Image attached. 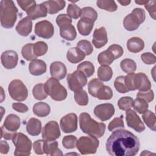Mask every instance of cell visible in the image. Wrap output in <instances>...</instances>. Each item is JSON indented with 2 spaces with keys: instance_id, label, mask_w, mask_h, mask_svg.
<instances>
[{
  "instance_id": "d590c367",
  "label": "cell",
  "mask_w": 156,
  "mask_h": 156,
  "mask_svg": "<svg viewBox=\"0 0 156 156\" xmlns=\"http://www.w3.org/2000/svg\"><path fill=\"white\" fill-rule=\"evenodd\" d=\"M32 94L34 98L37 100L45 99L48 94L45 90L44 84L40 83L35 85L32 90Z\"/></svg>"
},
{
  "instance_id": "d6986e66",
  "label": "cell",
  "mask_w": 156,
  "mask_h": 156,
  "mask_svg": "<svg viewBox=\"0 0 156 156\" xmlns=\"http://www.w3.org/2000/svg\"><path fill=\"white\" fill-rule=\"evenodd\" d=\"M15 29L20 35L23 37L28 36L32 29V20L28 16L23 18L18 23Z\"/></svg>"
},
{
  "instance_id": "ffe728a7",
  "label": "cell",
  "mask_w": 156,
  "mask_h": 156,
  "mask_svg": "<svg viewBox=\"0 0 156 156\" xmlns=\"http://www.w3.org/2000/svg\"><path fill=\"white\" fill-rule=\"evenodd\" d=\"M26 12L27 16L32 20H35L39 18L46 17L48 13L47 9L43 3L33 5Z\"/></svg>"
},
{
  "instance_id": "c3c4849f",
  "label": "cell",
  "mask_w": 156,
  "mask_h": 156,
  "mask_svg": "<svg viewBox=\"0 0 156 156\" xmlns=\"http://www.w3.org/2000/svg\"><path fill=\"white\" fill-rule=\"evenodd\" d=\"M124 79L125 76H120L117 77L114 82V86L116 90L120 93H126L129 92L125 85Z\"/></svg>"
},
{
  "instance_id": "f6af8a7d",
  "label": "cell",
  "mask_w": 156,
  "mask_h": 156,
  "mask_svg": "<svg viewBox=\"0 0 156 156\" xmlns=\"http://www.w3.org/2000/svg\"><path fill=\"white\" fill-rule=\"evenodd\" d=\"M77 48L82 51L85 55H90L93 51V47L91 43L86 40H82L79 41L77 43Z\"/></svg>"
},
{
  "instance_id": "680465c9",
  "label": "cell",
  "mask_w": 156,
  "mask_h": 156,
  "mask_svg": "<svg viewBox=\"0 0 156 156\" xmlns=\"http://www.w3.org/2000/svg\"><path fill=\"white\" fill-rule=\"evenodd\" d=\"M44 140H38L35 141L33 144V149L34 152L37 155H42L43 152V145Z\"/></svg>"
},
{
  "instance_id": "83f0119b",
  "label": "cell",
  "mask_w": 156,
  "mask_h": 156,
  "mask_svg": "<svg viewBox=\"0 0 156 156\" xmlns=\"http://www.w3.org/2000/svg\"><path fill=\"white\" fill-rule=\"evenodd\" d=\"M144 47V42L139 37L130 38L127 42V48L130 52L138 53L141 51Z\"/></svg>"
},
{
  "instance_id": "8992f818",
  "label": "cell",
  "mask_w": 156,
  "mask_h": 156,
  "mask_svg": "<svg viewBox=\"0 0 156 156\" xmlns=\"http://www.w3.org/2000/svg\"><path fill=\"white\" fill-rule=\"evenodd\" d=\"M12 141L15 146V155L27 156L30 154L32 141L26 135L21 132L16 133Z\"/></svg>"
},
{
  "instance_id": "94428289",
  "label": "cell",
  "mask_w": 156,
  "mask_h": 156,
  "mask_svg": "<svg viewBox=\"0 0 156 156\" xmlns=\"http://www.w3.org/2000/svg\"><path fill=\"white\" fill-rule=\"evenodd\" d=\"M12 108L20 113H26L28 111V107L21 102H15L12 104Z\"/></svg>"
},
{
  "instance_id": "30bf717a",
  "label": "cell",
  "mask_w": 156,
  "mask_h": 156,
  "mask_svg": "<svg viewBox=\"0 0 156 156\" xmlns=\"http://www.w3.org/2000/svg\"><path fill=\"white\" fill-rule=\"evenodd\" d=\"M60 135L58 124L55 121H49L43 128L42 138L46 141H54L58 138Z\"/></svg>"
},
{
  "instance_id": "5bb4252c",
  "label": "cell",
  "mask_w": 156,
  "mask_h": 156,
  "mask_svg": "<svg viewBox=\"0 0 156 156\" xmlns=\"http://www.w3.org/2000/svg\"><path fill=\"white\" fill-rule=\"evenodd\" d=\"M115 113L113 105L110 103H105L98 105L94 108V114L102 121H105L110 119Z\"/></svg>"
},
{
  "instance_id": "6da1fadb",
  "label": "cell",
  "mask_w": 156,
  "mask_h": 156,
  "mask_svg": "<svg viewBox=\"0 0 156 156\" xmlns=\"http://www.w3.org/2000/svg\"><path fill=\"white\" fill-rule=\"evenodd\" d=\"M140 146L138 137L122 129L113 132L105 144L107 152L113 156H134L138 153Z\"/></svg>"
},
{
  "instance_id": "4316f807",
  "label": "cell",
  "mask_w": 156,
  "mask_h": 156,
  "mask_svg": "<svg viewBox=\"0 0 156 156\" xmlns=\"http://www.w3.org/2000/svg\"><path fill=\"white\" fill-rule=\"evenodd\" d=\"M26 130L32 136L38 135L41 130V122L37 118H30L26 124Z\"/></svg>"
},
{
  "instance_id": "5b68a950",
  "label": "cell",
  "mask_w": 156,
  "mask_h": 156,
  "mask_svg": "<svg viewBox=\"0 0 156 156\" xmlns=\"http://www.w3.org/2000/svg\"><path fill=\"white\" fill-rule=\"evenodd\" d=\"M145 18V11L140 8H135L124 18V27L128 31L135 30L144 21Z\"/></svg>"
},
{
  "instance_id": "7a4b0ae2",
  "label": "cell",
  "mask_w": 156,
  "mask_h": 156,
  "mask_svg": "<svg viewBox=\"0 0 156 156\" xmlns=\"http://www.w3.org/2000/svg\"><path fill=\"white\" fill-rule=\"evenodd\" d=\"M79 121L80 128L83 133L96 138H101L104 135L105 131V124L103 122H98L92 119L88 113L86 112L80 113Z\"/></svg>"
},
{
  "instance_id": "4dcf8cb0",
  "label": "cell",
  "mask_w": 156,
  "mask_h": 156,
  "mask_svg": "<svg viewBox=\"0 0 156 156\" xmlns=\"http://www.w3.org/2000/svg\"><path fill=\"white\" fill-rule=\"evenodd\" d=\"M116 59L113 54L108 49L101 52L98 57V61L101 66H108Z\"/></svg>"
},
{
  "instance_id": "ba28073f",
  "label": "cell",
  "mask_w": 156,
  "mask_h": 156,
  "mask_svg": "<svg viewBox=\"0 0 156 156\" xmlns=\"http://www.w3.org/2000/svg\"><path fill=\"white\" fill-rule=\"evenodd\" d=\"M9 95L15 101H24L28 96V90L23 82L18 79L13 80L9 85Z\"/></svg>"
},
{
  "instance_id": "3957f363",
  "label": "cell",
  "mask_w": 156,
  "mask_h": 156,
  "mask_svg": "<svg viewBox=\"0 0 156 156\" xmlns=\"http://www.w3.org/2000/svg\"><path fill=\"white\" fill-rule=\"evenodd\" d=\"M1 24L5 29H10L14 26L17 19L18 9L13 1L2 0L0 2Z\"/></svg>"
},
{
  "instance_id": "836d02e7",
  "label": "cell",
  "mask_w": 156,
  "mask_h": 156,
  "mask_svg": "<svg viewBox=\"0 0 156 156\" xmlns=\"http://www.w3.org/2000/svg\"><path fill=\"white\" fill-rule=\"evenodd\" d=\"M77 70L83 73L87 77H89L93 74L94 72V66L91 62L85 61L77 66Z\"/></svg>"
},
{
  "instance_id": "74e56055",
  "label": "cell",
  "mask_w": 156,
  "mask_h": 156,
  "mask_svg": "<svg viewBox=\"0 0 156 156\" xmlns=\"http://www.w3.org/2000/svg\"><path fill=\"white\" fill-rule=\"evenodd\" d=\"M74 100L76 102L81 106H85L88 103V96L87 93L81 89L74 92Z\"/></svg>"
},
{
  "instance_id": "816d5d0a",
  "label": "cell",
  "mask_w": 156,
  "mask_h": 156,
  "mask_svg": "<svg viewBox=\"0 0 156 156\" xmlns=\"http://www.w3.org/2000/svg\"><path fill=\"white\" fill-rule=\"evenodd\" d=\"M137 98L144 100L147 102H151L154 98V93L152 90H149L146 91H139L136 94Z\"/></svg>"
},
{
  "instance_id": "e575fe53",
  "label": "cell",
  "mask_w": 156,
  "mask_h": 156,
  "mask_svg": "<svg viewBox=\"0 0 156 156\" xmlns=\"http://www.w3.org/2000/svg\"><path fill=\"white\" fill-rule=\"evenodd\" d=\"M121 69L127 74L133 73L136 69V64L135 62L130 58H125L120 62Z\"/></svg>"
},
{
  "instance_id": "9c48e42d",
  "label": "cell",
  "mask_w": 156,
  "mask_h": 156,
  "mask_svg": "<svg viewBox=\"0 0 156 156\" xmlns=\"http://www.w3.org/2000/svg\"><path fill=\"white\" fill-rule=\"evenodd\" d=\"M66 80L69 88L74 92L82 89L87 83V77L83 73L79 70L69 74L67 76Z\"/></svg>"
},
{
  "instance_id": "6125c7cd",
  "label": "cell",
  "mask_w": 156,
  "mask_h": 156,
  "mask_svg": "<svg viewBox=\"0 0 156 156\" xmlns=\"http://www.w3.org/2000/svg\"><path fill=\"white\" fill-rule=\"evenodd\" d=\"M15 133L16 132L9 131L6 130L2 126H1V138H4L7 140H10L13 138Z\"/></svg>"
},
{
  "instance_id": "e0dca14e",
  "label": "cell",
  "mask_w": 156,
  "mask_h": 156,
  "mask_svg": "<svg viewBox=\"0 0 156 156\" xmlns=\"http://www.w3.org/2000/svg\"><path fill=\"white\" fill-rule=\"evenodd\" d=\"M92 42L94 46L98 49L104 47L107 43V34L104 27H101L94 30Z\"/></svg>"
},
{
  "instance_id": "1f68e13d",
  "label": "cell",
  "mask_w": 156,
  "mask_h": 156,
  "mask_svg": "<svg viewBox=\"0 0 156 156\" xmlns=\"http://www.w3.org/2000/svg\"><path fill=\"white\" fill-rule=\"evenodd\" d=\"M97 75L100 80L107 82L112 79L113 71L109 66H101L98 69Z\"/></svg>"
},
{
  "instance_id": "484cf974",
  "label": "cell",
  "mask_w": 156,
  "mask_h": 156,
  "mask_svg": "<svg viewBox=\"0 0 156 156\" xmlns=\"http://www.w3.org/2000/svg\"><path fill=\"white\" fill-rule=\"evenodd\" d=\"M94 23V21L87 18H80L77 24L79 32L83 36L88 35L93 29Z\"/></svg>"
},
{
  "instance_id": "f5cc1de1",
  "label": "cell",
  "mask_w": 156,
  "mask_h": 156,
  "mask_svg": "<svg viewBox=\"0 0 156 156\" xmlns=\"http://www.w3.org/2000/svg\"><path fill=\"white\" fill-rule=\"evenodd\" d=\"M56 23L57 26L59 27H60L63 25H65L67 24H71L72 20L68 15L60 14L57 16L56 18Z\"/></svg>"
},
{
  "instance_id": "603a6c76",
  "label": "cell",
  "mask_w": 156,
  "mask_h": 156,
  "mask_svg": "<svg viewBox=\"0 0 156 156\" xmlns=\"http://www.w3.org/2000/svg\"><path fill=\"white\" fill-rule=\"evenodd\" d=\"M43 4L46 7L48 13L55 14L65 7L66 2L62 0H49L43 2Z\"/></svg>"
},
{
  "instance_id": "d6a6232c",
  "label": "cell",
  "mask_w": 156,
  "mask_h": 156,
  "mask_svg": "<svg viewBox=\"0 0 156 156\" xmlns=\"http://www.w3.org/2000/svg\"><path fill=\"white\" fill-rule=\"evenodd\" d=\"M142 118L146 124V126L151 129L152 131H155L156 129V119H155V114L150 111L147 110L145 113L143 114Z\"/></svg>"
},
{
  "instance_id": "ab89813d",
  "label": "cell",
  "mask_w": 156,
  "mask_h": 156,
  "mask_svg": "<svg viewBox=\"0 0 156 156\" xmlns=\"http://www.w3.org/2000/svg\"><path fill=\"white\" fill-rule=\"evenodd\" d=\"M132 107L139 114H143L147 110L149 105L147 102L144 100L137 98L133 101Z\"/></svg>"
},
{
  "instance_id": "6f0895ef",
  "label": "cell",
  "mask_w": 156,
  "mask_h": 156,
  "mask_svg": "<svg viewBox=\"0 0 156 156\" xmlns=\"http://www.w3.org/2000/svg\"><path fill=\"white\" fill-rule=\"evenodd\" d=\"M134 75H135V73H133L128 74V75L125 76V79H124L125 85L128 91L135 90L133 87V82Z\"/></svg>"
},
{
  "instance_id": "52a82bcc",
  "label": "cell",
  "mask_w": 156,
  "mask_h": 156,
  "mask_svg": "<svg viewBox=\"0 0 156 156\" xmlns=\"http://www.w3.org/2000/svg\"><path fill=\"white\" fill-rule=\"evenodd\" d=\"M99 141L96 137L93 136H83L79 138L76 147L82 155L94 154L98 148Z\"/></svg>"
},
{
  "instance_id": "7c38bea8",
  "label": "cell",
  "mask_w": 156,
  "mask_h": 156,
  "mask_svg": "<svg viewBox=\"0 0 156 156\" xmlns=\"http://www.w3.org/2000/svg\"><path fill=\"white\" fill-rule=\"evenodd\" d=\"M62 130L66 133L75 132L77 129V116L75 113H69L62 117L60 121Z\"/></svg>"
},
{
  "instance_id": "f1b7e54d",
  "label": "cell",
  "mask_w": 156,
  "mask_h": 156,
  "mask_svg": "<svg viewBox=\"0 0 156 156\" xmlns=\"http://www.w3.org/2000/svg\"><path fill=\"white\" fill-rule=\"evenodd\" d=\"M44 154L47 155H62L63 154L60 149L58 148V143L56 141L44 140L43 145Z\"/></svg>"
},
{
  "instance_id": "7402d4cb",
  "label": "cell",
  "mask_w": 156,
  "mask_h": 156,
  "mask_svg": "<svg viewBox=\"0 0 156 156\" xmlns=\"http://www.w3.org/2000/svg\"><path fill=\"white\" fill-rule=\"evenodd\" d=\"M2 126L9 131L16 132L20 127V119L15 114H10L5 119Z\"/></svg>"
},
{
  "instance_id": "11a10c76",
  "label": "cell",
  "mask_w": 156,
  "mask_h": 156,
  "mask_svg": "<svg viewBox=\"0 0 156 156\" xmlns=\"http://www.w3.org/2000/svg\"><path fill=\"white\" fill-rule=\"evenodd\" d=\"M108 49L113 54L116 59L121 57L124 52L122 48L120 45H118L117 44H113L110 45L108 48Z\"/></svg>"
},
{
  "instance_id": "8d00e7d4",
  "label": "cell",
  "mask_w": 156,
  "mask_h": 156,
  "mask_svg": "<svg viewBox=\"0 0 156 156\" xmlns=\"http://www.w3.org/2000/svg\"><path fill=\"white\" fill-rule=\"evenodd\" d=\"M104 85L103 82L96 78L91 79L88 83V89L89 93L96 98L99 90Z\"/></svg>"
},
{
  "instance_id": "44dd1931",
  "label": "cell",
  "mask_w": 156,
  "mask_h": 156,
  "mask_svg": "<svg viewBox=\"0 0 156 156\" xmlns=\"http://www.w3.org/2000/svg\"><path fill=\"white\" fill-rule=\"evenodd\" d=\"M46 68V64L42 60L35 59L29 65V73L33 76H40L45 73Z\"/></svg>"
},
{
  "instance_id": "60d3db41",
  "label": "cell",
  "mask_w": 156,
  "mask_h": 156,
  "mask_svg": "<svg viewBox=\"0 0 156 156\" xmlns=\"http://www.w3.org/2000/svg\"><path fill=\"white\" fill-rule=\"evenodd\" d=\"M81 18H87L95 21L98 18V13L92 7H85L81 9Z\"/></svg>"
},
{
  "instance_id": "cb8c5ba5",
  "label": "cell",
  "mask_w": 156,
  "mask_h": 156,
  "mask_svg": "<svg viewBox=\"0 0 156 156\" xmlns=\"http://www.w3.org/2000/svg\"><path fill=\"white\" fill-rule=\"evenodd\" d=\"M85 53L77 47L71 48L67 52V60L71 63H77L85 57Z\"/></svg>"
},
{
  "instance_id": "f546056e",
  "label": "cell",
  "mask_w": 156,
  "mask_h": 156,
  "mask_svg": "<svg viewBox=\"0 0 156 156\" xmlns=\"http://www.w3.org/2000/svg\"><path fill=\"white\" fill-rule=\"evenodd\" d=\"M33 113L38 117L43 118L47 116L51 112L50 106L43 102H39L33 106Z\"/></svg>"
},
{
  "instance_id": "7dc6e473",
  "label": "cell",
  "mask_w": 156,
  "mask_h": 156,
  "mask_svg": "<svg viewBox=\"0 0 156 156\" xmlns=\"http://www.w3.org/2000/svg\"><path fill=\"white\" fill-rule=\"evenodd\" d=\"M66 12L69 17L76 20L80 16L81 9L75 4H69L67 7Z\"/></svg>"
},
{
  "instance_id": "8fae6325",
  "label": "cell",
  "mask_w": 156,
  "mask_h": 156,
  "mask_svg": "<svg viewBox=\"0 0 156 156\" xmlns=\"http://www.w3.org/2000/svg\"><path fill=\"white\" fill-rule=\"evenodd\" d=\"M35 34L39 37L49 39L54 34V27L52 24L47 20H43L36 23Z\"/></svg>"
},
{
  "instance_id": "ee69618b",
  "label": "cell",
  "mask_w": 156,
  "mask_h": 156,
  "mask_svg": "<svg viewBox=\"0 0 156 156\" xmlns=\"http://www.w3.org/2000/svg\"><path fill=\"white\" fill-rule=\"evenodd\" d=\"M48 49V45L44 41H40L33 44V51L37 57L44 55L47 52Z\"/></svg>"
},
{
  "instance_id": "277c9868",
  "label": "cell",
  "mask_w": 156,
  "mask_h": 156,
  "mask_svg": "<svg viewBox=\"0 0 156 156\" xmlns=\"http://www.w3.org/2000/svg\"><path fill=\"white\" fill-rule=\"evenodd\" d=\"M44 88L47 94L54 101H62L67 97L66 88L55 78L51 77L47 80L44 83Z\"/></svg>"
},
{
  "instance_id": "9a60e30c",
  "label": "cell",
  "mask_w": 156,
  "mask_h": 156,
  "mask_svg": "<svg viewBox=\"0 0 156 156\" xmlns=\"http://www.w3.org/2000/svg\"><path fill=\"white\" fill-rule=\"evenodd\" d=\"M1 60L2 66L5 68L11 69L16 66L18 61V55L15 51H5L1 54Z\"/></svg>"
},
{
  "instance_id": "d4e9b609",
  "label": "cell",
  "mask_w": 156,
  "mask_h": 156,
  "mask_svg": "<svg viewBox=\"0 0 156 156\" xmlns=\"http://www.w3.org/2000/svg\"><path fill=\"white\" fill-rule=\"evenodd\" d=\"M60 35L62 38L67 41H73L76 38L77 32L74 26L67 24L60 27Z\"/></svg>"
},
{
  "instance_id": "7bdbcfd3",
  "label": "cell",
  "mask_w": 156,
  "mask_h": 156,
  "mask_svg": "<svg viewBox=\"0 0 156 156\" xmlns=\"http://www.w3.org/2000/svg\"><path fill=\"white\" fill-rule=\"evenodd\" d=\"M96 4L99 8L111 12H115L118 9L114 1H97Z\"/></svg>"
},
{
  "instance_id": "db71d44e",
  "label": "cell",
  "mask_w": 156,
  "mask_h": 156,
  "mask_svg": "<svg viewBox=\"0 0 156 156\" xmlns=\"http://www.w3.org/2000/svg\"><path fill=\"white\" fill-rule=\"evenodd\" d=\"M142 61L147 65H152L156 62L155 55L151 52H144L141 55Z\"/></svg>"
},
{
  "instance_id": "f35d334b",
  "label": "cell",
  "mask_w": 156,
  "mask_h": 156,
  "mask_svg": "<svg viewBox=\"0 0 156 156\" xmlns=\"http://www.w3.org/2000/svg\"><path fill=\"white\" fill-rule=\"evenodd\" d=\"M21 54L23 58L28 61H32L37 59V57L34 53L32 43H27L25 44L21 49Z\"/></svg>"
},
{
  "instance_id": "4fadbf2b",
  "label": "cell",
  "mask_w": 156,
  "mask_h": 156,
  "mask_svg": "<svg viewBox=\"0 0 156 156\" xmlns=\"http://www.w3.org/2000/svg\"><path fill=\"white\" fill-rule=\"evenodd\" d=\"M126 120L128 127L137 132H142L145 130V126L136 113L132 110H128L126 112Z\"/></svg>"
},
{
  "instance_id": "e7e4bbea",
  "label": "cell",
  "mask_w": 156,
  "mask_h": 156,
  "mask_svg": "<svg viewBox=\"0 0 156 156\" xmlns=\"http://www.w3.org/2000/svg\"><path fill=\"white\" fill-rule=\"evenodd\" d=\"M118 2L123 6L128 5L130 3V1H118Z\"/></svg>"
},
{
  "instance_id": "b9f144b4",
  "label": "cell",
  "mask_w": 156,
  "mask_h": 156,
  "mask_svg": "<svg viewBox=\"0 0 156 156\" xmlns=\"http://www.w3.org/2000/svg\"><path fill=\"white\" fill-rule=\"evenodd\" d=\"M113 96V91L112 89L106 85H103L98 91L96 97L100 100H109Z\"/></svg>"
},
{
  "instance_id": "681fc988",
  "label": "cell",
  "mask_w": 156,
  "mask_h": 156,
  "mask_svg": "<svg viewBox=\"0 0 156 156\" xmlns=\"http://www.w3.org/2000/svg\"><path fill=\"white\" fill-rule=\"evenodd\" d=\"M77 138L74 135L65 136L62 140V145L66 149H73L76 146Z\"/></svg>"
},
{
  "instance_id": "f907efd6",
  "label": "cell",
  "mask_w": 156,
  "mask_h": 156,
  "mask_svg": "<svg viewBox=\"0 0 156 156\" xmlns=\"http://www.w3.org/2000/svg\"><path fill=\"white\" fill-rule=\"evenodd\" d=\"M118 128H124V124L123 121L122 115L119 117H116L114 118L108 124V129L109 131H113L116 129Z\"/></svg>"
},
{
  "instance_id": "03108f58",
  "label": "cell",
  "mask_w": 156,
  "mask_h": 156,
  "mask_svg": "<svg viewBox=\"0 0 156 156\" xmlns=\"http://www.w3.org/2000/svg\"><path fill=\"white\" fill-rule=\"evenodd\" d=\"M147 1H135V2L139 5H145Z\"/></svg>"
},
{
  "instance_id": "bcb514c9",
  "label": "cell",
  "mask_w": 156,
  "mask_h": 156,
  "mask_svg": "<svg viewBox=\"0 0 156 156\" xmlns=\"http://www.w3.org/2000/svg\"><path fill=\"white\" fill-rule=\"evenodd\" d=\"M133 100L129 96L121 98L118 102V105L120 110L127 111L132 107Z\"/></svg>"
},
{
  "instance_id": "91938a15",
  "label": "cell",
  "mask_w": 156,
  "mask_h": 156,
  "mask_svg": "<svg viewBox=\"0 0 156 156\" xmlns=\"http://www.w3.org/2000/svg\"><path fill=\"white\" fill-rule=\"evenodd\" d=\"M17 3L20 7L26 12L36 4V2L35 1H17Z\"/></svg>"
},
{
  "instance_id": "2e32d148",
  "label": "cell",
  "mask_w": 156,
  "mask_h": 156,
  "mask_svg": "<svg viewBox=\"0 0 156 156\" xmlns=\"http://www.w3.org/2000/svg\"><path fill=\"white\" fill-rule=\"evenodd\" d=\"M133 82L135 90H138L140 91H146L151 88V83L148 77L143 73L135 74Z\"/></svg>"
},
{
  "instance_id": "ac0fdd59",
  "label": "cell",
  "mask_w": 156,
  "mask_h": 156,
  "mask_svg": "<svg viewBox=\"0 0 156 156\" xmlns=\"http://www.w3.org/2000/svg\"><path fill=\"white\" fill-rule=\"evenodd\" d=\"M67 69L66 66L61 62L56 61L50 66V73L52 77L57 80H62L66 76Z\"/></svg>"
},
{
  "instance_id": "be15d7a7",
  "label": "cell",
  "mask_w": 156,
  "mask_h": 156,
  "mask_svg": "<svg viewBox=\"0 0 156 156\" xmlns=\"http://www.w3.org/2000/svg\"><path fill=\"white\" fill-rule=\"evenodd\" d=\"M9 151V145L5 141L1 140L0 144V152L3 154H6Z\"/></svg>"
},
{
  "instance_id": "9f6ffc18",
  "label": "cell",
  "mask_w": 156,
  "mask_h": 156,
  "mask_svg": "<svg viewBox=\"0 0 156 156\" xmlns=\"http://www.w3.org/2000/svg\"><path fill=\"white\" fill-rule=\"evenodd\" d=\"M155 4H156V1H147V3L144 5L145 8L148 11L150 16L151 18H152L154 20H155Z\"/></svg>"
}]
</instances>
